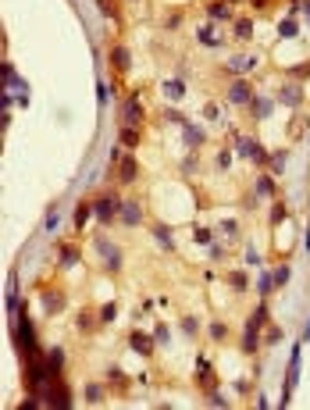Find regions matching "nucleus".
Listing matches in <instances>:
<instances>
[{
  "instance_id": "40",
  "label": "nucleus",
  "mask_w": 310,
  "mask_h": 410,
  "mask_svg": "<svg viewBox=\"0 0 310 410\" xmlns=\"http://www.w3.org/2000/svg\"><path fill=\"white\" fill-rule=\"evenodd\" d=\"M289 75H296V79H307V75H310V65H300V68H293Z\"/></svg>"
},
{
  "instance_id": "41",
  "label": "nucleus",
  "mask_w": 310,
  "mask_h": 410,
  "mask_svg": "<svg viewBox=\"0 0 310 410\" xmlns=\"http://www.w3.org/2000/svg\"><path fill=\"white\" fill-rule=\"evenodd\" d=\"M229 164H232V153H221V157H218V168H221V171H225V168H229Z\"/></svg>"
},
{
  "instance_id": "4",
  "label": "nucleus",
  "mask_w": 310,
  "mask_h": 410,
  "mask_svg": "<svg viewBox=\"0 0 310 410\" xmlns=\"http://www.w3.org/2000/svg\"><path fill=\"white\" fill-rule=\"evenodd\" d=\"M96 250L104 253V264H107V271H118V268H121V250H118L111 239L96 236Z\"/></svg>"
},
{
  "instance_id": "6",
  "label": "nucleus",
  "mask_w": 310,
  "mask_h": 410,
  "mask_svg": "<svg viewBox=\"0 0 310 410\" xmlns=\"http://www.w3.org/2000/svg\"><path fill=\"white\" fill-rule=\"evenodd\" d=\"M139 118H143V107H139V93H132L129 100H125V107H121V125H139Z\"/></svg>"
},
{
  "instance_id": "23",
  "label": "nucleus",
  "mask_w": 310,
  "mask_h": 410,
  "mask_svg": "<svg viewBox=\"0 0 310 410\" xmlns=\"http://www.w3.org/2000/svg\"><path fill=\"white\" fill-rule=\"evenodd\" d=\"M47 364L54 367V375H61V364H65V349H50V353H47Z\"/></svg>"
},
{
  "instance_id": "20",
  "label": "nucleus",
  "mask_w": 310,
  "mask_h": 410,
  "mask_svg": "<svg viewBox=\"0 0 310 410\" xmlns=\"http://www.w3.org/2000/svg\"><path fill=\"white\" fill-rule=\"evenodd\" d=\"M196 40H200V43H203V47H218V32H214V29H211V25H203V29H200V32H196Z\"/></svg>"
},
{
  "instance_id": "34",
  "label": "nucleus",
  "mask_w": 310,
  "mask_h": 410,
  "mask_svg": "<svg viewBox=\"0 0 310 410\" xmlns=\"http://www.w3.org/2000/svg\"><path fill=\"white\" fill-rule=\"evenodd\" d=\"M271 168H275V175H282V168H285V153H275V157H271Z\"/></svg>"
},
{
  "instance_id": "36",
  "label": "nucleus",
  "mask_w": 310,
  "mask_h": 410,
  "mask_svg": "<svg viewBox=\"0 0 310 410\" xmlns=\"http://www.w3.org/2000/svg\"><path fill=\"white\" fill-rule=\"evenodd\" d=\"M207 400H211V403H214V407H229V400H225V396H221V393H207Z\"/></svg>"
},
{
  "instance_id": "31",
  "label": "nucleus",
  "mask_w": 310,
  "mask_h": 410,
  "mask_svg": "<svg viewBox=\"0 0 310 410\" xmlns=\"http://www.w3.org/2000/svg\"><path fill=\"white\" fill-rule=\"evenodd\" d=\"M89 210H93V207H86V204H82V207L75 210V228H82V225L89 221Z\"/></svg>"
},
{
  "instance_id": "13",
  "label": "nucleus",
  "mask_w": 310,
  "mask_h": 410,
  "mask_svg": "<svg viewBox=\"0 0 310 410\" xmlns=\"http://www.w3.org/2000/svg\"><path fill=\"white\" fill-rule=\"evenodd\" d=\"M111 57H114V68H118V71H129V65H132L129 47H114V50H111Z\"/></svg>"
},
{
  "instance_id": "2",
  "label": "nucleus",
  "mask_w": 310,
  "mask_h": 410,
  "mask_svg": "<svg viewBox=\"0 0 310 410\" xmlns=\"http://www.w3.org/2000/svg\"><path fill=\"white\" fill-rule=\"evenodd\" d=\"M118 210H121V197H118V193H104V197L93 204V214H96V221H111Z\"/></svg>"
},
{
  "instance_id": "19",
  "label": "nucleus",
  "mask_w": 310,
  "mask_h": 410,
  "mask_svg": "<svg viewBox=\"0 0 310 410\" xmlns=\"http://www.w3.org/2000/svg\"><path fill=\"white\" fill-rule=\"evenodd\" d=\"M250 36H253V22L250 18H239L235 22V40H250Z\"/></svg>"
},
{
  "instance_id": "18",
  "label": "nucleus",
  "mask_w": 310,
  "mask_h": 410,
  "mask_svg": "<svg viewBox=\"0 0 310 410\" xmlns=\"http://www.w3.org/2000/svg\"><path fill=\"white\" fill-rule=\"evenodd\" d=\"M182 132L189 139V146H200V143H203V132H200L196 125H189V122H182Z\"/></svg>"
},
{
  "instance_id": "9",
  "label": "nucleus",
  "mask_w": 310,
  "mask_h": 410,
  "mask_svg": "<svg viewBox=\"0 0 310 410\" xmlns=\"http://www.w3.org/2000/svg\"><path fill=\"white\" fill-rule=\"evenodd\" d=\"M136 175H139L136 157H132V153H129V157H121V164H118V179H121V182H136Z\"/></svg>"
},
{
  "instance_id": "28",
  "label": "nucleus",
  "mask_w": 310,
  "mask_h": 410,
  "mask_svg": "<svg viewBox=\"0 0 310 410\" xmlns=\"http://www.w3.org/2000/svg\"><path fill=\"white\" fill-rule=\"evenodd\" d=\"M229 282H232V289H235V292H242V289L250 285V282H246V275H242V271H232V275H229Z\"/></svg>"
},
{
  "instance_id": "32",
  "label": "nucleus",
  "mask_w": 310,
  "mask_h": 410,
  "mask_svg": "<svg viewBox=\"0 0 310 410\" xmlns=\"http://www.w3.org/2000/svg\"><path fill=\"white\" fill-rule=\"evenodd\" d=\"M289 282V268L282 264V268H275V285H285Z\"/></svg>"
},
{
  "instance_id": "37",
  "label": "nucleus",
  "mask_w": 310,
  "mask_h": 410,
  "mask_svg": "<svg viewBox=\"0 0 310 410\" xmlns=\"http://www.w3.org/2000/svg\"><path fill=\"white\" fill-rule=\"evenodd\" d=\"M282 218H285V207H282V204H275V207H271V221H275V225H278V221H282Z\"/></svg>"
},
{
  "instance_id": "16",
  "label": "nucleus",
  "mask_w": 310,
  "mask_h": 410,
  "mask_svg": "<svg viewBox=\"0 0 310 410\" xmlns=\"http://www.w3.org/2000/svg\"><path fill=\"white\" fill-rule=\"evenodd\" d=\"M129 342H132V349H136V353H143V357H150V353H154V346H150V339H147L143 332H136Z\"/></svg>"
},
{
  "instance_id": "27",
  "label": "nucleus",
  "mask_w": 310,
  "mask_h": 410,
  "mask_svg": "<svg viewBox=\"0 0 310 410\" xmlns=\"http://www.w3.org/2000/svg\"><path fill=\"white\" fill-rule=\"evenodd\" d=\"M154 236H157V243H160V246H164V250H171V246H175V243H171V236H168V228H164V225H154Z\"/></svg>"
},
{
  "instance_id": "24",
  "label": "nucleus",
  "mask_w": 310,
  "mask_h": 410,
  "mask_svg": "<svg viewBox=\"0 0 310 410\" xmlns=\"http://www.w3.org/2000/svg\"><path fill=\"white\" fill-rule=\"evenodd\" d=\"M121 146H125V150H132V146H136V129H132V125H121Z\"/></svg>"
},
{
  "instance_id": "25",
  "label": "nucleus",
  "mask_w": 310,
  "mask_h": 410,
  "mask_svg": "<svg viewBox=\"0 0 310 410\" xmlns=\"http://www.w3.org/2000/svg\"><path fill=\"white\" fill-rule=\"evenodd\" d=\"M200 382H203V385H214V367H211L203 357H200Z\"/></svg>"
},
{
  "instance_id": "8",
  "label": "nucleus",
  "mask_w": 310,
  "mask_h": 410,
  "mask_svg": "<svg viewBox=\"0 0 310 410\" xmlns=\"http://www.w3.org/2000/svg\"><path fill=\"white\" fill-rule=\"evenodd\" d=\"M250 107H253V118H257V122H264V118H271L275 100H271V96H253V104H250Z\"/></svg>"
},
{
  "instance_id": "21",
  "label": "nucleus",
  "mask_w": 310,
  "mask_h": 410,
  "mask_svg": "<svg viewBox=\"0 0 310 410\" xmlns=\"http://www.w3.org/2000/svg\"><path fill=\"white\" fill-rule=\"evenodd\" d=\"M271 289H275V275H271V271H264L260 278H257V292H260V296H267Z\"/></svg>"
},
{
  "instance_id": "29",
  "label": "nucleus",
  "mask_w": 310,
  "mask_h": 410,
  "mask_svg": "<svg viewBox=\"0 0 310 410\" xmlns=\"http://www.w3.org/2000/svg\"><path fill=\"white\" fill-rule=\"evenodd\" d=\"M207 14L211 18H229V7L225 4H207Z\"/></svg>"
},
{
  "instance_id": "14",
  "label": "nucleus",
  "mask_w": 310,
  "mask_h": 410,
  "mask_svg": "<svg viewBox=\"0 0 310 410\" xmlns=\"http://www.w3.org/2000/svg\"><path fill=\"white\" fill-rule=\"evenodd\" d=\"M57 264H61V268H75L78 264V250L75 246H61V250H57Z\"/></svg>"
},
{
  "instance_id": "12",
  "label": "nucleus",
  "mask_w": 310,
  "mask_h": 410,
  "mask_svg": "<svg viewBox=\"0 0 310 410\" xmlns=\"http://www.w3.org/2000/svg\"><path fill=\"white\" fill-rule=\"evenodd\" d=\"M278 100H282V104H289V107H296V104L303 100V89H300V86H282Z\"/></svg>"
},
{
  "instance_id": "7",
  "label": "nucleus",
  "mask_w": 310,
  "mask_h": 410,
  "mask_svg": "<svg viewBox=\"0 0 310 410\" xmlns=\"http://www.w3.org/2000/svg\"><path fill=\"white\" fill-rule=\"evenodd\" d=\"M118 218H121L129 228H136V225L143 221V210H139V204H136V200H121V210H118Z\"/></svg>"
},
{
  "instance_id": "10",
  "label": "nucleus",
  "mask_w": 310,
  "mask_h": 410,
  "mask_svg": "<svg viewBox=\"0 0 310 410\" xmlns=\"http://www.w3.org/2000/svg\"><path fill=\"white\" fill-rule=\"evenodd\" d=\"M257 346H260V328H253V325H246V336H242V353H257Z\"/></svg>"
},
{
  "instance_id": "17",
  "label": "nucleus",
  "mask_w": 310,
  "mask_h": 410,
  "mask_svg": "<svg viewBox=\"0 0 310 410\" xmlns=\"http://www.w3.org/2000/svg\"><path fill=\"white\" fill-rule=\"evenodd\" d=\"M257 197H267V200H271V197H275V179L260 175V179H257Z\"/></svg>"
},
{
  "instance_id": "39",
  "label": "nucleus",
  "mask_w": 310,
  "mask_h": 410,
  "mask_svg": "<svg viewBox=\"0 0 310 410\" xmlns=\"http://www.w3.org/2000/svg\"><path fill=\"white\" fill-rule=\"evenodd\" d=\"M282 339V332H278V328H271V332H267V336H264V342H267V346H275V342Z\"/></svg>"
},
{
  "instance_id": "15",
  "label": "nucleus",
  "mask_w": 310,
  "mask_h": 410,
  "mask_svg": "<svg viewBox=\"0 0 310 410\" xmlns=\"http://www.w3.org/2000/svg\"><path fill=\"white\" fill-rule=\"evenodd\" d=\"M164 93H168V100H182L185 96V82L182 79H171V82H164Z\"/></svg>"
},
{
  "instance_id": "33",
  "label": "nucleus",
  "mask_w": 310,
  "mask_h": 410,
  "mask_svg": "<svg viewBox=\"0 0 310 410\" xmlns=\"http://www.w3.org/2000/svg\"><path fill=\"white\" fill-rule=\"evenodd\" d=\"M282 36H285V40H289V36H296V22H293V18H285V22H282Z\"/></svg>"
},
{
  "instance_id": "35",
  "label": "nucleus",
  "mask_w": 310,
  "mask_h": 410,
  "mask_svg": "<svg viewBox=\"0 0 310 410\" xmlns=\"http://www.w3.org/2000/svg\"><path fill=\"white\" fill-rule=\"evenodd\" d=\"M196 243H214V232L211 228H196Z\"/></svg>"
},
{
  "instance_id": "38",
  "label": "nucleus",
  "mask_w": 310,
  "mask_h": 410,
  "mask_svg": "<svg viewBox=\"0 0 310 410\" xmlns=\"http://www.w3.org/2000/svg\"><path fill=\"white\" fill-rule=\"evenodd\" d=\"M57 221H61V218H57V214H50V218H47V228H43V232H47V236H50V232H57Z\"/></svg>"
},
{
  "instance_id": "22",
  "label": "nucleus",
  "mask_w": 310,
  "mask_h": 410,
  "mask_svg": "<svg viewBox=\"0 0 310 410\" xmlns=\"http://www.w3.org/2000/svg\"><path fill=\"white\" fill-rule=\"evenodd\" d=\"M250 325H253V328H264V325H267V303H260V307L253 310V318H250Z\"/></svg>"
},
{
  "instance_id": "1",
  "label": "nucleus",
  "mask_w": 310,
  "mask_h": 410,
  "mask_svg": "<svg viewBox=\"0 0 310 410\" xmlns=\"http://www.w3.org/2000/svg\"><path fill=\"white\" fill-rule=\"evenodd\" d=\"M39 400L47 403V407H57V410H65V407H72V393H68V385L61 382V375L57 378H50V382H43L39 385Z\"/></svg>"
},
{
  "instance_id": "26",
  "label": "nucleus",
  "mask_w": 310,
  "mask_h": 410,
  "mask_svg": "<svg viewBox=\"0 0 310 410\" xmlns=\"http://www.w3.org/2000/svg\"><path fill=\"white\" fill-rule=\"evenodd\" d=\"M86 403H93V407L104 403V389L100 385H86Z\"/></svg>"
},
{
  "instance_id": "5",
  "label": "nucleus",
  "mask_w": 310,
  "mask_h": 410,
  "mask_svg": "<svg viewBox=\"0 0 310 410\" xmlns=\"http://www.w3.org/2000/svg\"><path fill=\"white\" fill-rule=\"evenodd\" d=\"M229 100H232L235 107H242V104H253V89H250V82H246L242 75L229 82Z\"/></svg>"
},
{
  "instance_id": "3",
  "label": "nucleus",
  "mask_w": 310,
  "mask_h": 410,
  "mask_svg": "<svg viewBox=\"0 0 310 410\" xmlns=\"http://www.w3.org/2000/svg\"><path fill=\"white\" fill-rule=\"evenodd\" d=\"M300 382V342H296V349H293V360H289V375H285V389H282V407H289V400H293V385Z\"/></svg>"
},
{
  "instance_id": "30",
  "label": "nucleus",
  "mask_w": 310,
  "mask_h": 410,
  "mask_svg": "<svg viewBox=\"0 0 310 410\" xmlns=\"http://www.w3.org/2000/svg\"><path fill=\"white\" fill-rule=\"evenodd\" d=\"M114 314H118V310H114V303H104V307H100V321H104V325H111V321H114Z\"/></svg>"
},
{
  "instance_id": "11",
  "label": "nucleus",
  "mask_w": 310,
  "mask_h": 410,
  "mask_svg": "<svg viewBox=\"0 0 310 410\" xmlns=\"http://www.w3.org/2000/svg\"><path fill=\"white\" fill-rule=\"evenodd\" d=\"M253 65H257V57H250V54H239V57H232V61H229V71H232V75H242V71H250Z\"/></svg>"
}]
</instances>
